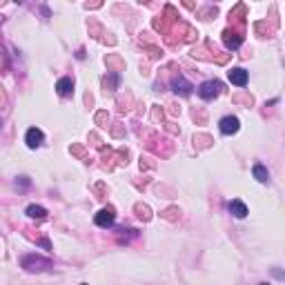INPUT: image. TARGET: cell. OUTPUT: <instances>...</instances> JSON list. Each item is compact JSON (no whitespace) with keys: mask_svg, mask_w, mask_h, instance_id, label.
Masks as SVG:
<instances>
[{"mask_svg":"<svg viewBox=\"0 0 285 285\" xmlns=\"http://www.w3.org/2000/svg\"><path fill=\"white\" fill-rule=\"evenodd\" d=\"M221 89H223V83H218V80H205V83L198 85V96L203 101H212V98H216L221 94Z\"/></svg>","mask_w":285,"mask_h":285,"instance_id":"obj_2","label":"cell"},{"mask_svg":"<svg viewBox=\"0 0 285 285\" xmlns=\"http://www.w3.org/2000/svg\"><path fill=\"white\" fill-rule=\"evenodd\" d=\"M42 141H45V134H42L38 127H31V130H27L25 134V142L31 147V149H36V147L42 145Z\"/></svg>","mask_w":285,"mask_h":285,"instance_id":"obj_6","label":"cell"},{"mask_svg":"<svg viewBox=\"0 0 285 285\" xmlns=\"http://www.w3.org/2000/svg\"><path fill=\"white\" fill-rule=\"evenodd\" d=\"M56 89H58L60 96H69V94L74 92V80L65 76V78H60L58 83H56Z\"/></svg>","mask_w":285,"mask_h":285,"instance_id":"obj_9","label":"cell"},{"mask_svg":"<svg viewBox=\"0 0 285 285\" xmlns=\"http://www.w3.org/2000/svg\"><path fill=\"white\" fill-rule=\"evenodd\" d=\"M218 127H221L223 134H236L239 127H241V123H239V118H236V116H225V118H221Z\"/></svg>","mask_w":285,"mask_h":285,"instance_id":"obj_5","label":"cell"},{"mask_svg":"<svg viewBox=\"0 0 285 285\" xmlns=\"http://www.w3.org/2000/svg\"><path fill=\"white\" fill-rule=\"evenodd\" d=\"M223 42H225L227 49H239L241 42H243V38H241L239 34H232V31L227 29L225 34H223Z\"/></svg>","mask_w":285,"mask_h":285,"instance_id":"obj_8","label":"cell"},{"mask_svg":"<svg viewBox=\"0 0 285 285\" xmlns=\"http://www.w3.org/2000/svg\"><path fill=\"white\" fill-rule=\"evenodd\" d=\"M230 212L234 214L236 218H245V216H248V207H245V203H243V201H239V198L230 203Z\"/></svg>","mask_w":285,"mask_h":285,"instance_id":"obj_10","label":"cell"},{"mask_svg":"<svg viewBox=\"0 0 285 285\" xmlns=\"http://www.w3.org/2000/svg\"><path fill=\"white\" fill-rule=\"evenodd\" d=\"M227 76H230V83L239 85V87H243L245 83H248V71H245L243 67H234L227 71Z\"/></svg>","mask_w":285,"mask_h":285,"instance_id":"obj_7","label":"cell"},{"mask_svg":"<svg viewBox=\"0 0 285 285\" xmlns=\"http://www.w3.org/2000/svg\"><path fill=\"white\" fill-rule=\"evenodd\" d=\"M252 174H254V178L259 180V183H265V180L270 178V174H268V169L263 167V165H254V169H252Z\"/></svg>","mask_w":285,"mask_h":285,"instance_id":"obj_11","label":"cell"},{"mask_svg":"<svg viewBox=\"0 0 285 285\" xmlns=\"http://www.w3.org/2000/svg\"><path fill=\"white\" fill-rule=\"evenodd\" d=\"M261 285H270V283H261Z\"/></svg>","mask_w":285,"mask_h":285,"instance_id":"obj_13","label":"cell"},{"mask_svg":"<svg viewBox=\"0 0 285 285\" xmlns=\"http://www.w3.org/2000/svg\"><path fill=\"white\" fill-rule=\"evenodd\" d=\"M27 216H31V218H45L47 216V210H45V207H40V205H29V207H27Z\"/></svg>","mask_w":285,"mask_h":285,"instance_id":"obj_12","label":"cell"},{"mask_svg":"<svg viewBox=\"0 0 285 285\" xmlns=\"http://www.w3.org/2000/svg\"><path fill=\"white\" fill-rule=\"evenodd\" d=\"M172 89L176 94H180V96H189L192 89H194V85L189 83L185 76H174V78H172Z\"/></svg>","mask_w":285,"mask_h":285,"instance_id":"obj_3","label":"cell"},{"mask_svg":"<svg viewBox=\"0 0 285 285\" xmlns=\"http://www.w3.org/2000/svg\"><path fill=\"white\" fill-rule=\"evenodd\" d=\"M22 268H25L27 272H42V270L51 268V261L49 259H42V256L29 254V256H25V259H22Z\"/></svg>","mask_w":285,"mask_h":285,"instance_id":"obj_1","label":"cell"},{"mask_svg":"<svg viewBox=\"0 0 285 285\" xmlns=\"http://www.w3.org/2000/svg\"><path fill=\"white\" fill-rule=\"evenodd\" d=\"M96 225L98 227H112L114 225V221H116V214H114V210L112 207H105V210H101L96 214Z\"/></svg>","mask_w":285,"mask_h":285,"instance_id":"obj_4","label":"cell"}]
</instances>
